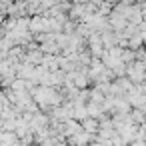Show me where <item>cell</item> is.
Returning <instances> with one entry per match:
<instances>
[{
  "mask_svg": "<svg viewBox=\"0 0 146 146\" xmlns=\"http://www.w3.org/2000/svg\"><path fill=\"white\" fill-rule=\"evenodd\" d=\"M144 74H146V62L144 60H132L126 64V76L134 84H140L144 80Z\"/></svg>",
  "mask_w": 146,
  "mask_h": 146,
  "instance_id": "1",
  "label": "cell"
},
{
  "mask_svg": "<svg viewBox=\"0 0 146 146\" xmlns=\"http://www.w3.org/2000/svg\"><path fill=\"white\" fill-rule=\"evenodd\" d=\"M92 140H96V134H88V132L80 130V132L68 136L66 138V144H70V146H88Z\"/></svg>",
  "mask_w": 146,
  "mask_h": 146,
  "instance_id": "2",
  "label": "cell"
},
{
  "mask_svg": "<svg viewBox=\"0 0 146 146\" xmlns=\"http://www.w3.org/2000/svg\"><path fill=\"white\" fill-rule=\"evenodd\" d=\"M80 124H82V130H84V132H88V134H96V132H98V120H96V118H92V116L84 118Z\"/></svg>",
  "mask_w": 146,
  "mask_h": 146,
  "instance_id": "3",
  "label": "cell"
},
{
  "mask_svg": "<svg viewBox=\"0 0 146 146\" xmlns=\"http://www.w3.org/2000/svg\"><path fill=\"white\" fill-rule=\"evenodd\" d=\"M120 58H122V62H124V64H128V62H132V60L136 58V54H134V50H132V48H128V46H126V48H122V50H120Z\"/></svg>",
  "mask_w": 146,
  "mask_h": 146,
  "instance_id": "4",
  "label": "cell"
},
{
  "mask_svg": "<svg viewBox=\"0 0 146 146\" xmlns=\"http://www.w3.org/2000/svg\"><path fill=\"white\" fill-rule=\"evenodd\" d=\"M142 82H144V84H146V74H144V80H142Z\"/></svg>",
  "mask_w": 146,
  "mask_h": 146,
  "instance_id": "5",
  "label": "cell"
}]
</instances>
